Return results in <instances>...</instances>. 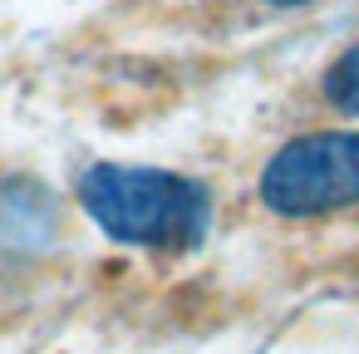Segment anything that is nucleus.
Listing matches in <instances>:
<instances>
[{
	"mask_svg": "<svg viewBox=\"0 0 359 354\" xmlns=\"http://www.w3.org/2000/svg\"><path fill=\"white\" fill-rule=\"evenodd\" d=\"M55 236V197L50 187L30 177H11L0 187V246L6 251H35Z\"/></svg>",
	"mask_w": 359,
	"mask_h": 354,
	"instance_id": "7ed1b4c3",
	"label": "nucleus"
},
{
	"mask_svg": "<svg viewBox=\"0 0 359 354\" xmlns=\"http://www.w3.org/2000/svg\"><path fill=\"white\" fill-rule=\"evenodd\" d=\"M276 217H330L359 207V128H325L280 143L256 182Z\"/></svg>",
	"mask_w": 359,
	"mask_h": 354,
	"instance_id": "f03ea898",
	"label": "nucleus"
},
{
	"mask_svg": "<svg viewBox=\"0 0 359 354\" xmlns=\"http://www.w3.org/2000/svg\"><path fill=\"white\" fill-rule=\"evenodd\" d=\"M266 6H276V11H300V6H315V0H266Z\"/></svg>",
	"mask_w": 359,
	"mask_h": 354,
	"instance_id": "39448f33",
	"label": "nucleus"
},
{
	"mask_svg": "<svg viewBox=\"0 0 359 354\" xmlns=\"http://www.w3.org/2000/svg\"><path fill=\"white\" fill-rule=\"evenodd\" d=\"M320 94H325V104L339 109L344 118H359V40L330 60V69L320 74Z\"/></svg>",
	"mask_w": 359,
	"mask_h": 354,
	"instance_id": "20e7f679",
	"label": "nucleus"
},
{
	"mask_svg": "<svg viewBox=\"0 0 359 354\" xmlns=\"http://www.w3.org/2000/svg\"><path fill=\"white\" fill-rule=\"evenodd\" d=\"M89 222L133 251H197L212 231V187L143 163H89L79 177Z\"/></svg>",
	"mask_w": 359,
	"mask_h": 354,
	"instance_id": "f257e3e1",
	"label": "nucleus"
}]
</instances>
